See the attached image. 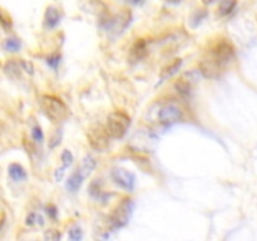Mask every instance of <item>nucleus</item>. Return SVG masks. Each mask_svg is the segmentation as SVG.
<instances>
[{
    "label": "nucleus",
    "instance_id": "f257e3e1",
    "mask_svg": "<svg viewBox=\"0 0 257 241\" xmlns=\"http://www.w3.org/2000/svg\"><path fill=\"white\" fill-rule=\"evenodd\" d=\"M39 104L43 113L54 123L63 122L69 115V109H68L67 104L60 98L55 97V95H42Z\"/></svg>",
    "mask_w": 257,
    "mask_h": 241
},
{
    "label": "nucleus",
    "instance_id": "f03ea898",
    "mask_svg": "<svg viewBox=\"0 0 257 241\" xmlns=\"http://www.w3.org/2000/svg\"><path fill=\"white\" fill-rule=\"evenodd\" d=\"M131 126V117L127 113L122 110H115L112 112L107 118V130L109 132L110 137L119 140L125 136Z\"/></svg>",
    "mask_w": 257,
    "mask_h": 241
},
{
    "label": "nucleus",
    "instance_id": "7ed1b4c3",
    "mask_svg": "<svg viewBox=\"0 0 257 241\" xmlns=\"http://www.w3.org/2000/svg\"><path fill=\"white\" fill-rule=\"evenodd\" d=\"M233 57H235V49H233L232 44L226 40L218 42L206 55V58L215 63L221 70H223V68L233 59Z\"/></svg>",
    "mask_w": 257,
    "mask_h": 241
},
{
    "label": "nucleus",
    "instance_id": "20e7f679",
    "mask_svg": "<svg viewBox=\"0 0 257 241\" xmlns=\"http://www.w3.org/2000/svg\"><path fill=\"white\" fill-rule=\"evenodd\" d=\"M133 208H135V203L131 198H124V200L120 201V203H118V206L114 208L109 217L110 227L113 230H117V228H122L123 226L127 225L130 222Z\"/></svg>",
    "mask_w": 257,
    "mask_h": 241
},
{
    "label": "nucleus",
    "instance_id": "39448f33",
    "mask_svg": "<svg viewBox=\"0 0 257 241\" xmlns=\"http://www.w3.org/2000/svg\"><path fill=\"white\" fill-rule=\"evenodd\" d=\"M131 17H132L131 12L123 10L115 15H109L107 19L103 20L102 27L110 34L118 35L128 27V24L131 23Z\"/></svg>",
    "mask_w": 257,
    "mask_h": 241
},
{
    "label": "nucleus",
    "instance_id": "423d86ee",
    "mask_svg": "<svg viewBox=\"0 0 257 241\" xmlns=\"http://www.w3.org/2000/svg\"><path fill=\"white\" fill-rule=\"evenodd\" d=\"M109 138L112 137H110L107 127L102 125L92 126L88 131V142L97 151H104L109 145Z\"/></svg>",
    "mask_w": 257,
    "mask_h": 241
},
{
    "label": "nucleus",
    "instance_id": "0eeeda50",
    "mask_svg": "<svg viewBox=\"0 0 257 241\" xmlns=\"http://www.w3.org/2000/svg\"><path fill=\"white\" fill-rule=\"evenodd\" d=\"M110 177L118 187L125 191H133L136 186V176L124 168H113L112 172H110Z\"/></svg>",
    "mask_w": 257,
    "mask_h": 241
},
{
    "label": "nucleus",
    "instance_id": "6e6552de",
    "mask_svg": "<svg viewBox=\"0 0 257 241\" xmlns=\"http://www.w3.org/2000/svg\"><path fill=\"white\" fill-rule=\"evenodd\" d=\"M200 74H202L200 70H191V72L185 73V74L175 83V88L177 89V92L183 95L190 94L193 85L200 80Z\"/></svg>",
    "mask_w": 257,
    "mask_h": 241
},
{
    "label": "nucleus",
    "instance_id": "1a4fd4ad",
    "mask_svg": "<svg viewBox=\"0 0 257 241\" xmlns=\"http://www.w3.org/2000/svg\"><path fill=\"white\" fill-rule=\"evenodd\" d=\"M181 118H182V110L176 104L165 105L158 112V120L165 126L175 125V123L180 122Z\"/></svg>",
    "mask_w": 257,
    "mask_h": 241
},
{
    "label": "nucleus",
    "instance_id": "9d476101",
    "mask_svg": "<svg viewBox=\"0 0 257 241\" xmlns=\"http://www.w3.org/2000/svg\"><path fill=\"white\" fill-rule=\"evenodd\" d=\"M60 22V12L55 7H48L44 14V27L47 29H54Z\"/></svg>",
    "mask_w": 257,
    "mask_h": 241
},
{
    "label": "nucleus",
    "instance_id": "9b49d317",
    "mask_svg": "<svg viewBox=\"0 0 257 241\" xmlns=\"http://www.w3.org/2000/svg\"><path fill=\"white\" fill-rule=\"evenodd\" d=\"M147 53H148L147 43H146L143 39H140L135 43V45H133L132 49H131L130 58L131 60H133V62H140V60H142L143 58L147 55Z\"/></svg>",
    "mask_w": 257,
    "mask_h": 241
},
{
    "label": "nucleus",
    "instance_id": "f8f14e48",
    "mask_svg": "<svg viewBox=\"0 0 257 241\" xmlns=\"http://www.w3.org/2000/svg\"><path fill=\"white\" fill-rule=\"evenodd\" d=\"M8 173H9V177L13 181H15V182H22V181L27 180L28 177L25 168L22 165H19V163H12L8 167Z\"/></svg>",
    "mask_w": 257,
    "mask_h": 241
},
{
    "label": "nucleus",
    "instance_id": "ddd939ff",
    "mask_svg": "<svg viewBox=\"0 0 257 241\" xmlns=\"http://www.w3.org/2000/svg\"><path fill=\"white\" fill-rule=\"evenodd\" d=\"M83 180H84V176L79 172V170H77L69 178H68L67 183H65V187H67V190L69 191V192L75 193L79 190L80 186H82Z\"/></svg>",
    "mask_w": 257,
    "mask_h": 241
},
{
    "label": "nucleus",
    "instance_id": "4468645a",
    "mask_svg": "<svg viewBox=\"0 0 257 241\" xmlns=\"http://www.w3.org/2000/svg\"><path fill=\"white\" fill-rule=\"evenodd\" d=\"M22 62L20 60H8L4 65V72L9 75L10 78H19L22 74Z\"/></svg>",
    "mask_w": 257,
    "mask_h": 241
},
{
    "label": "nucleus",
    "instance_id": "2eb2a0df",
    "mask_svg": "<svg viewBox=\"0 0 257 241\" xmlns=\"http://www.w3.org/2000/svg\"><path fill=\"white\" fill-rule=\"evenodd\" d=\"M95 165H97V162H95L94 158H93L92 156L88 155V156H85L84 158H83L82 165H80V167L78 168V170H79V172L82 173V175L84 176V178H85V177H88V176H89V173L92 172L93 170H94Z\"/></svg>",
    "mask_w": 257,
    "mask_h": 241
},
{
    "label": "nucleus",
    "instance_id": "dca6fc26",
    "mask_svg": "<svg viewBox=\"0 0 257 241\" xmlns=\"http://www.w3.org/2000/svg\"><path fill=\"white\" fill-rule=\"evenodd\" d=\"M236 4H237V0H222L218 5V15L226 17V15L231 14L236 8Z\"/></svg>",
    "mask_w": 257,
    "mask_h": 241
},
{
    "label": "nucleus",
    "instance_id": "f3484780",
    "mask_svg": "<svg viewBox=\"0 0 257 241\" xmlns=\"http://www.w3.org/2000/svg\"><path fill=\"white\" fill-rule=\"evenodd\" d=\"M3 48H4L7 52L10 53L19 52L20 48H22V43H20V40L17 39V38H8V39H5V42L3 43Z\"/></svg>",
    "mask_w": 257,
    "mask_h": 241
},
{
    "label": "nucleus",
    "instance_id": "a211bd4d",
    "mask_svg": "<svg viewBox=\"0 0 257 241\" xmlns=\"http://www.w3.org/2000/svg\"><path fill=\"white\" fill-rule=\"evenodd\" d=\"M182 65V60L181 59H176L175 62L171 63L170 65H168L167 68H165L162 72V80L167 79V78L172 77L173 74H175L176 72H177L178 69H180V67Z\"/></svg>",
    "mask_w": 257,
    "mask_h": 241
},
{
    "label": "nucleus",
    "instance_id": "6ab92c4d",
    "mask_svg": "<svg viewBox=\"0 0 257 241\" xmlns=\"http://www.w3.org/2000/svg\"><path fill=\"white\" fill-rule=\"evenodd\" d=\"M32 138L37 145H42L43 141H44V133H43L42 127L35 122L32 126Z\"/></svg>",
    "mask_w": 257,
    "mask_h": 241
},
{
    "label": "nucleus",
    "instance_id": "aec40b11",
    "mask_svg": "<svg viewBox=\"0 0 257 241\" xmlns=\"http://www.w3.org/2000/svg\"><path fill=\"white\" fill-rule=\"evenodd\" d=\"M44 223V220L40 215L35 212H30L29 215L27 216V225L28 226H35V225H39L42 226Z\"/></svg>",
    "mask_w": 257,
    "mask_h": 241
},
{
    "label": "nucleus",
    "instance_id": "412c9836",
    "mask_svg": "<svg viewBox=\"0 0 257 241\" xmlns=\"http://www.w3.org/2000/svg\"><path fill=\"white\" fill-rule=\"evenodd\" d=\"M68 235H69V238L72 241H79L80 238L83 237L82 228H80L79 226H73V227L69 228V232H68Z\"/></svg>",
    "mask_w": 257,
    "mask_h": 241
},
{
    "label": "nucleus",
    "instance_id": "4be33fe9",
    "mask_svg": "<svg viewBox=\"0 0 257 241\" xmlns=\"http://www.w3.org/2000/svg\"><path fill=\"white\" fill-rule=\"evenodd\" d=\"M0 24H2L5 29H10L13 25L12 18H10L9 14L3 9H0Z\"/></svg>",
    "mask_w": 257,
    "mask_h": 241
},
{
    "label": "nucleus",
    "instance_id": "5701e85b",
    "mask_svg": "<svg viewBox=\"0 0 257 241\" xmlns=\"http://www.w3.org/2000/svg\"><path fill=\"white\" fill-rule=\"evenodd\" d=\"M60 160H62L63 166H64L65 168L69 167V166L73 163V155H72V152H70V151H68V150H64L62 152V156H60Z\"/></svg>",
    "mask_w": 257,
    "mask_h": 241
},
{
    "label": "nucleus",
    "instance_id": "b1692460",
    "mask_svg": "<svg viewBox=\"0 0 257 241\" xmlns=\"http://www.w3.org/2000/svg\"><path fill=\"white\" fill-rule=\"evenodd\" d=\"M60 63V54H52L47 58V64L53 69H57Z\"/></svg>",
    "mask_w": 257,
    "mask_h": 241
},
{
    "label": "nucleus",
    "instance_id": "393cba45",
    "mask_svg": "<svg viewBox=\"0 0 257 241\" xmlns=\"http://www.w3.org/2000/svg\"><path fill=\"white\" fill-rule=\"evenodd\" d=\"M44 238H45V240H53V241L59 240V238H60L59 231H57V230H48V231H45Z\"/></svg>",
    "mask_w": 257,
    "mask_h": 241
},
{
    "label": "nucleus",
    "instance_id": "a878e982",
    "mask_svg": "<svg viewBox=\"0 0 257 241\" xmlns=\"http://www.w3.org/2000/svg\"><path fill=\"white\" fill-rule=\"evenodd\" d=\"M22 62V67L24 72H27L28 74H33L34 73V67L30 62H27V60H20Z\"/></svg>",
    "mask_w": 257,
    "mask_h": 241
},
{
    "label": "nucleus",
    "instance_id": "bb28decb",
    "mask_svg": "<svg viewBox=\"0 0 257 241\" xmlns=\"http://www.w3.org/2000/svg\"><path fill=\"white\" fill-rule=\"evenodd\" d=\"M206 15H207V13L203 12V10H197V12L193 14L192 19H196V22H197V24H198V23L202 22L203 18H206ZM197 24H196V25H197Z\"/></svg>",
    "mask_w": 257,
    "mask_h": 241
},
{
    "label": "nucleus",
    "instance_id": "cd10ccee",
    "mask_svg": "<svg viewBox=\"0 0 257 241\" xmlns=\"http://www.w3.org/2000/svg\"><path fill=\"white\" fill-rule=\"evenodd\" d=\"M45 210H47V213L49 215V217H52V218L57 217L58 212H57V207H55V206L49 205L47 208H45Z\"/></svg>",
    "mask_w": 257,
    "mask_h": 241
},
{
    "label": "nucleus",
    "instance_id": "c85d7f7f",
    "mask_svg": "<svg viewBox=\"0 0 257 241\" xmlns=\"http://www.w3.org/2000/svg\"><path fill=\"white\" fill-rule=\"evenodd\" d=\"M64 170H65L64 166H63L62 168H58L57 172H55V178H57V181H60V180H62L63 175H64Z\"/></svg>",
    "mask_w": 257,
    "mask_h": 241
},
{
    "label": "nucleus",
    "instance_id": "c756f323",
    "mask_svg": "<svg viewBox=\"0 0 257 241\" xmlns=\"http://www.w3.org/2000/svg\"><path fill=\"white\" fill-rule=\"evenodd\" d=\"M216 0H202V3L205 5H210V4H212V3H215Z\"/></svg>",
    "mask_w": 257,
    "mask_h": 241
},
{
    "label": "nucleus",
    "instance_id": "7c9ffc66",
    "mask_svg": "<svg viewBox=\"0 0 257 241\" xmlns=\"http://www.w3.org/2000/svg\"><path fill=\"white\" fill-rule=\"evenodd\" d=\"M127 2H130V0H127Z\"/></svg>",
    "mask_w": 257,
    "mask_h": 241
}]
</instances>
